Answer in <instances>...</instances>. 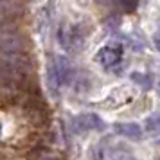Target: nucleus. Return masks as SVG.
I'll list each match as a JSON object with an SVG mask.
<instances>
[{
  "mask_svg": "<svg viewBox=\"0 0 160 160\" xmlns=\"http://www.w3.org/2000/svg\"><path fill=\"white\" fill-rule=\"evenodd\" d=\"M122 59V47L115 43L104 45L101 51L97 52V61L101 63L104 68H113L117 63H121Z\"/></svg>",
  "mask_w": 160,
  "mask_h": 160,
  "instance_id": "obj_4",
  "label": "nucleus"
},
{
  "mask_svg": "<svg viewBox=\"0 0 160 160\" xmlns=\"http://www.w3.org/2000/svg\"><path fill=\"white\" fill-rule=\"evenodd\" d=\"M74 128L76 131H88V130H102L104 124L95 113H83V115L74 119Z\"/></svg>",
  "mask_w": 160,
  "mask_h": 160,
  "instance_id": "obj_5",
  "label": "nucleus"
},
{
  "mask_svg": "<svg viewBox=\"0 0 160 160\" xmlns=\"http://www.w3.org/2000/svg\"><path fill=\"white\" fill-rule=\"evenodd\" d=\"M25 51V40L20 32L8 29L6 25L0 27V54H15Z\"/></svg>",
  "mask_w": 160,
  "mask_h": 160,
  "instance_id": "obj_2",
  "label": "nucleus"
},
{
  "mask_svg": "<svg viewBox=\"0 0 160 160\" xmlns=\"http://www.w3.org/2000/svg\"><path fill=\"white\" fill-rule=\"evenodd\" d=\"M146 130L149 135H160V112H155L146 119Z\"/></svg>",
  "mask_w": 160,
  "mask_h": 160,
  "instance_id": "obj_7",
  "label": "nucleus"
},
{
  "mask_svg": "<svg viewBox=\"0 0 160 160\" xmlns=\"http://www.w3.org/2000/svg\"><path fill=\"white\" fill-rule=\"evenodd\" d=\"M131 79L135 81V83H138V85H142L144 88L151 87V78L146 76V74H131Z\"/></svg>",
  "mask_w": 160,
  "mask_h": 160,
  "instance_id": "obj_8",
  "label": "nucleus"
},
{
  "mask_svg": "<svg viewBox=\"0 0 160 160\" xmlns=\"http://www.w3.org/2000/svg\"><path fill=\"white\" fill-rule=\"evenodd\" d=\"M115 131L122 137H128V138H133V140H140L142 138V128L135 122H117L115 126Z\"/></svg>",
  "mask_w": 160,
  "mask_h": 160,
  "instance_id": "obj_6",
  "label": "nucleus"
},
{
  "mask_svg": "<svg viewBox=\"0 0 160 160\" xmlns=\"http://www.w3.org/2000/svg\"><path fill=\"white\" fill-rule=\"evenodd\" d=\"M68 76H70V67H68V61L65 58H58L52 59L51 68H49V83H51L52 90H56L59 85H63L68 81Z\"/></svg>",
  "mask_w": 160,
  "mask_h": 160,
  "instance_id": "obj_3",
  "label": "nucleus"
},
{
  "mask_svg": "<svg viewBox=\"0 0 160 160\" xmlns=\"http://www.w3.org/2000/svg\"><path fill=\"white\" fill-rule=\"evenodd\" d=\"M153 43L157 47V51H160V31L158 32H155V36H153Z\"/></svg>",
  "mask_w": 160,
  "mask_h": 160,
  "instance_id": "obj_9",
  "label": "nucleus"
},
{
  "mask_svg": "<svg viewBox=\"0 0 160 160\" xmlns=\"http://www.w3.org/2000/svg\"><path fill=\"white\" fill-rule=\"evenodd\" d=\"M130 160H133V158H130Z\"/></svg>",
  "mask_w": 160,
  "mask_h": 160,
  "instance_id": "obj_10",
  "label": "nucleus"
},
{
  "mask_svg": "<svg viewBox=\"0 0 160 160\" xmlns=\"http://www.w3.org/2000/svg\"><path fill=\"white\" fill-rule=\"evenodd\" d=\"M32 65L23 52L0 54V81L9 87H20L31 78Z\"/></svg>",
  "mask_w": 160,
  "mask_h": 160,
  "instance_id": "obj_1",
  "label": "nucleus"
}]
</instances>
